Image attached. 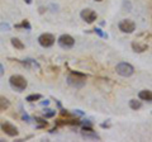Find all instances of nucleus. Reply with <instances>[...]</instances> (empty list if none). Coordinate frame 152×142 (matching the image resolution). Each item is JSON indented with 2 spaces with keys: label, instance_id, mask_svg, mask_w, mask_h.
Returning <instances> with one entry per match:
<instances>
[{
  "label": "nucleus",
  "instance_id": "obj_27",
  "mask_svg": "<svg viewBox=\"0 0 152 142\" xmlns=\"http://www.w3.org/2000/svg\"><path fill=\"white\" fill-rule=\"evenodd\" d=\"M95 1H99V3H100V1H103V0H95Z\"/></svg>",
  "mask_w": 152,
  "mask_h": 142
},
{
  "label": "nucleus",
  "instance_id": "obj_9",
  "mask_svg": "<svg viewBox=\"0 0 152 142\" xmlns=\"http://www.w3.org/2000/svg\"><path fill=\"white\" fill-rule=\"evenodd\" d=\"M81 135L85 137V138H90V140H100L99 135L91 128V126H84V127H83V131H81Z\"/></svg>",
  "mask_w": 152,
  "mask_h": 142
},
{
  "label": "nucleus",
  "instance_id": "obj_6",
  "mask_svg": "<svg viewBox=\"0 0 152 142\" xmlns=\"http://www.w3.org/2000/svg\"><path fill=\"white\" fill-rule=\"evenodd\" d=\"M80 17L84 22H86L88 24H91L95 20L98 19V14L95 13L93 9H84V10L80 13Z\"/></svg>",
  "mask_w": 152,
  "mask_h": 142
},
{
  "label": "nucleus",
  "instance_id": "obj_19",
  "mask_svg": "<svg viewBox=\"0 0 152 142\" xmlns=\"http://www.w3.org/2000/svg\"><path fill=\"white\" fill-rule=\"evenodd\" d=\"M36 122L39 123V126H38V127H46V126H47V122L43 121V119H41V118H37V117H36Z\"/></svg>",
  "mask_w": 152,
  "mask_h": 142
},
{
  "label": "nucleus",
  "instance_id": "obj_11",
  "mask_svg": "<svg viewBox=\"0 0 152 142\" xmlns=\"http://www.w3.org/2000/svg\"><path fill=\"white\" fill-rule=\"evenodd\" d=\"M138 98L141 99V100L152 102V91L151 90H141L138 93Z\"/></svg>",
  "mask_w": 152,
  "mask_h": 142
},
{
  "label": "nucleus",
  "instance_id": "obj_4",
  "mask_svg": "<svg viewBox=\"0 0 152 142\" xmlns=\"http://www.w3.org/2000/svg\"><path fill=\"white\" fill-rule=\"evenodd\" d=\"M57 42H58L60 47H62V48H65V50L72 48L74 45H75L74 37L70 36V34H62V36H60L58 40H57Z\"/></svg>",
  "mask_w": 152,
  "mask_h": 142
},
{
  "label": "nucleus",
  "instance_id": "obj_10",
  "mask_svg": "<svg viewBox=\"0 0 152 142\" xmlns=\"http://www.w3.org/2000/svg\"><path fill=\"white\" fill-rule=\"evenodd\" d=\"M132 48L134 52H138V53H142L145 52L146 50H148V46L145 45V43H140V42H133L132 43Z\"/></svg>",
  "mask_w": 152,
  "mask_h": 142
},
{
  "label": "nucleus",
  "instance_id": "obj_8",
  "mask_svg": "<svg viewBox=\"0 0 152 142\" xmlns=\"http://www.w3.org/2000/svg\"><path fill=\"white\" fill-rule=\"evenodd\" d=\"M0 127H1V130L5 132L8 136H10V137L18 136V130H17V127L14 126V124H12L10 122H8V121H1V123H0Z\"/></svg>",
  "mask_w": 152,
  "mask_h": 142
},
{
  "label": "nucleus",
  "instance_id": "obj_16",
  "mask_svg": "<svg viewBox=\"0 0 152 142\" xmlns=\"http://www.w3.org/2000/svg\"><path fill=\"white\" fill-rule=\"evenodd\" d=\"M9 105H10V103H9L8 99L0 98V109H5V108H8Z\"/></svg>",
  "mask_w": 152,
  "mask_h": 142
},
{
  "label": "nucleus",
  "instance_id": "obj_7",
  "mask_svg": "<svg viewBox=\"0 0 152 142\" xmlns=\"http://www.w3.org/2000/svg\"><path fill=\"white\" fill-rule=\"evenodd\" d=\"M118 27H119L121 32H123V33H133L136 29V23L131 19H123L119 22Z\"/></svg>",
  "mask_w": 152,
  "mask_h": 142
},
{
  "label": "nucleus",
  "instance_id": "obj_3",
  "mask_svg": "<svg viewBox=\"0 0 152 142\" xmlns=\"http://www.w3.org/2000/svg\"><path fill=\"white\" fill-rule=\"evenodd\" d=\"M115 71H117L118 75H121L123 78H129L134 74V67L128 62H121V64L117 65Z\"/></svg>",
  "mask_w": 152,
  "mask_h": 142
},
{
  "label": "nucleus",
  "instance_id": "obj_26",
  "mask_svg": "<svg viewBox=\"0 0 152 142\" xmlns=\"http://www.w3.org/2000/svg\"><path fill=\"white\" fill-rule=\"evenodd\" d=\"M24 1H26L27 4H31V3H32V0H24Z\"/></svg>",
  "mask_w": 152,
  "mask_h": 142
},
{
  "label": "nucleus",
  "instance_id": "obj_17",
  "mask_svg": "<svg viewBox=\"0 0 152 142\" xmlns=\"http://www.w3.org/2000/svg\"><path fill=\"white\" fill-rule=\"evenodd\" d=\"M56 114V111H52V109H45L43 112V116L46 118H52V117H55Z\"/></svg>",
  "mask_w": 152,
  "mask_h": 142
},
{
  "label": "nucleus",
  "instance_id": "obj_14",
  "mask_svg": "<svg viewBox=\"0 0 152 142\" xmlns=\"http://www.w3.org/2000/svg\"><path fill=\"white\" fill-rule=\"evenodd\" d=\"M12 45L15 47V50H23L24 48V43L18 38H12Z\"/></svg>",
  "mask_w": 152,
  "mask_h": 142
},
{
  "label": "nucleus",
  "instance_id": "obj_21",
  "mask_svg": "<svg viewBox=\"0 0 152 142\" xmlns=\"http://www.w3.org/2000/svg\"><path fill=\"white\" fill-rule=\"evenodd\" d=\"M95 33H96L98 36H100V37H107V34H104L100 28H95Z\"/></svg>",
  "mask_w": 152,
  "mask_h": 142
},
{
  "label": "nucleus",
  "instance_id": "obj_23",
  "mask_svg": "<svg viewBox=\"0 0 152 142\" xmlns=\"http://www.w3.org/2000/svg\"><path fill=\"white\" fill-rule=\"evenodd\" d=\"M23 119L27 121V122H31V117L28 116V114H23Z\"/></svg>",
  "mask_w": 152,
  "mask_h": 142
},
{
  "label": "nucleus",
  "instance_id": "obj_22",
  "mask_svg": "<svg viewBox=\"0 0 152 142\" xmlns=\"http://www.w3.org/2000/svg\"><path fill=\"white\" fill-rule=\"evenodd\" d=\"M123 5H124L126 8L128 7V12L131 10V8H132V7H131V3H129V1H124V4H123Z\"/></svg>",
  "mask_w": 152,
  "mask_h": 142
},
{
  "label": "nucleus",
  "instance_id": "obj_13",
  "mask_svg": "<svg viewBox=\"0 0 152 142\" xmlns=\"http://www.w3.org/2000/svg\"><path fill=\"white\" fill-rule=\"evenodd\" d=\"M129 107H131V109H133V111H138V109H141L142 103H141V100H137V99H131L129 100Z\"/></svg>",
  "mask_w": 152,
  "mask_h": 142
},
{
  "label": "nucleus",
  "instance_id": "obj_15",
  "mask_svg": "<svg viewBox=\"0 0 152 142\" xmlns=\"http://www.w3.org/2000/svg\"><path fill=\"white\" fill-rule=\"evenodd\" d=\"M42 99V95L41 94H31V95H28L26 100L27 102H36V100H39Z\"/></svg>",
  "mask_w": 152,
  "mask_h": 142
},
{
  "label": "nucleus",
  "instance_id": "obj_20",
  "mask_svg": "<svg viewBox=\"0 0 152 142\" xmlns=\"http://www.w3.org/2000/svg\"><path fill=\"white\" fill-rule=\"evenodd\" d=\"M0 28H1V31H10V26H9L8 23H1Z\"/></svg>",
  "mask_w": 152,
  "mask_h": 142
},
{
  "label": "nucleus",
  "instance_id": "obj_2",
  "mask_svg": "<svg viewBox=\"0 0 152 142\" xmlns=\"http://www.w3.org/2000/svg\"><path fill=\"white\" fill-rule=\"evenodd\" d=\"M9 84H10V86L17 91H24L28 86L27 80L23 78L22 75H13V76L9 79Z\"/></svg>",
  "mask_w": 152,
  "mask_h": 142
},
{
  "label": "nucleus",
  "instance_id": "obj_18",
  "mask_svg": "<svg viewBox=\"0 0 152 142\" xmlns=\"http://www.w3.org/2000/svg\"><path fill=\"white\" fill-rule=\"evenodd\" d=\"M17 28H26V29H31V24L28 23L27 20H23L22 22V24H18V26H15Z\"/></svg>",
  "mask_w": 152,
  "mask_h": 142
},
{
  "label": "nucleus",
  "instance_id": "obj_24",
  "mask_svg": "<svg viewBox=\"0 0 152 142\" xmlns=\"http://www.w3.org/2000/svg\"><path fill=\"white\" fill-rule=\"evenodd\" d=\"M4 71H5V70H4V66L0 64V76H3V75H4Z\"/></svg>",
  "mask_w": 152,
  "mask_h": 142
},
{
  "label": "nucleus",
  "instance_id": "obj_12",
  "mask_svg": "<svg viewBox=\"0 0 152 142\" xmlns=\"http://www.w3.org/2000/svg\"><path fill=\"white\" fill-rule=\"evenodd\" d=\"M23 65L26 66V67H29V69H39V65H38V62H36L34 60H32V59H26L24 61H22Z\"/></svg>",
  "mask_w": 152,
  "mask_h": 142
},
{
  "label": "nucleus",
  "instance_id": "obj_5",
  "mask_svg": "<svg viewBox=\"0 0 152 142\" xmlns=\"http://www.w3.org/2000/svg\"><path fill=\"white\" fill-rule=\"evenodd\" d=\"M55 37L51 34V33H43V34H41L38 37V43H39L42 47H45V48H48V47L53 46L55 43Z\"/></svg>",
  "mask_w": 152,
  "mask_h": 142
},
{
  "label": "nucleus",
  "instance_id": "obj_25",
  "mask_svg": "<svg viewBox=\"0 0 152 142\" xmlns=\"http://www.w3.org/2000/svg\"><path fill=\"white\" fill-rule=\"evenodd\" d=\"M48 104H50V100H46V102H42L41 105H48Z\"/></svg>",
  "mask_w": 152,
  "mask_h": 142
},
{
  "label": "nucleus",
  "instance_id": "obj_1",
  "mask_svg": "<svg viewBox=\"0 0 152 142\" xmlns=\"http://www.w3.org/2000/svg\"><path fill=\"white\" fill-rule=\"evenodd\" d=\"M67 83L70 86L76 88V89H81L85 85V83H86V75L77 72V71H72L67 76Z\"/></svg>",
  "mask_w": 152,
  "mask_h": 142
}]
</instances>
